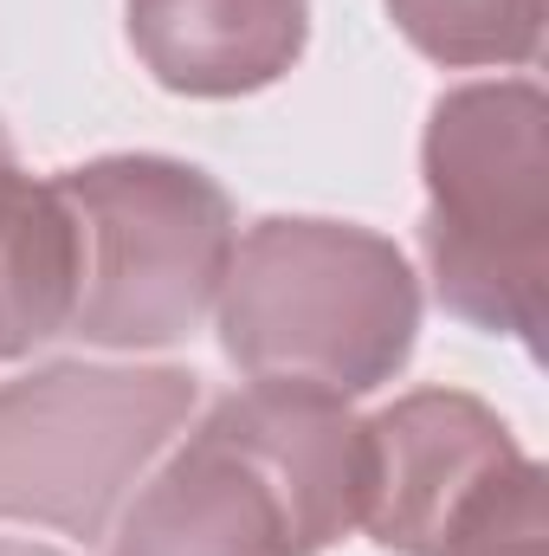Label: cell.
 I'll use <instances>...</instances> for the list:
<instances>
[{"label":"cell","instance_id":"obj_1","mask_svg":"<svg viewBox=\"0 0 549 556\" xmlns=\"http://www.w3.org/2000/svg\"><path fill=\"white\" fill-rule=\"evenodd\" d=\"M369 427L343 395L246 382L137 485L111 556H323L362 525Z\"/></svg>","mask_w":549,"mask_h":556},{"label":"cell","instance_id":"obj_2","mask_svg":"<svg viewBox=\"0 0 549 556\" xmlns=\"http://www.w3.org/2000/svg\"><path fill=\"white\" fill-rule=\"evenodd\" d=\"M214 311L220 350L246 382H297L349 402L408 369L420 278L375 227L272 214L233 240Z\"/></svg>","mask_w":549,"mask_h":556},{"label":"cell","instance_id":"obj_3","mask_svg":"<svg viewBox=\"0 0 549 556\" xmlns=\"http://www.w3.org/2000/svg\"><path fill=\"white\" fill-rule=\"evenodd\" d=\"M420 247L439 304L537 350L549 278V98L531 78L459 85L420 137Z\"/></svg>","mask_w":549,"mask_h":556},{"label":"cell","instance_id":"obj_4","mask_svg":"<svg viewBox=\"0 0 549 556\" xmlns=\"http://www.w3.org/2000/svg\"><path fill=\"white\" fill-rule=\"evenodd\" d=\"M78 220V311L72 337L91 350L188 343L233 266L227 188L175 155H98L59 175Z\"/></svg>","mask_w":549,"mask_h":556},{"label":"cell","instance_id":"obj_5","mask_svg":"<svg viewBox=\"0 0 549 556\" xmlns=\"http://www.w3.org/2000/svg\"><path fill=\"white\" fill-rule=\"evenodd\" d=\"M194 402L201 376L168 363H52L0 382V525L104 538Z\"/></svg>","mask_w":549,"mask_h":556},{"label":"cell","instance_id":"obj_6","mask_svg":"<svg viewBox=\"0 0 549 556\" xmlns=\"http://www.w3.org/2000/svg\"><path fill=\"white\" fill-rule=\"evenodd\" d=\"M362 427H369L362 531L395 556H459L518 498L544 492V466L478 395L413 389Z\"/></svg>","mask_w":549,"mask_h":556},{"label":"cell","instance_id":"obj_7","mask_svg":"<svg viewBox=\"0 0 549 556\" xmlns=\"http://www.w3.org/2000/svg\"><path fill=\"white\" fill-rule=\"evenodd\" d=\"M142 72L181 98L278 85L310 39V0H124Z\"/></svg>","mask_w":549,"mask_h":556},{"label":"cell","instance_id":"obj_8","mask_svg":"<svg viewBox=\"0 0 549 556\" xmlns=\"http://www.w3.org/2000/svg\"><path fill=\"white\" fill-rule=\"evenodd\" d=\"M78 311V220L59 181H33L0 124V363L52 343Z\"/></svg>","mask_w":549,"mask_h":556},{"label":"cell","instance_id":"obj_9","mask_svg":"<svg viewBox=\"0 0 549 556\" xmlns=\"http://www.w3.org/2000/svg\"><path fill=\"white\" fill-rule=\"evenodd\" d=\"M395 33L420 59L465 65H537L544 52V0H388Z\"/></svg>","mask_w":549,"mask_h":556},{"label":"cell","instance_id":"obj_10","mask_svg":"<svg viewBox=\"0 0 549 556\" xmlns=\"http://www.w3.org/2000/svg\"><path fill=\"white\" fill-rule=\"evenodd\" d=\"M544 551H549V511H544V492H531L498 525H485L459 556H544Z\"/></svg>","mask_w":549,"mask_h":556},{"label":"cell","instance_id":"obj_11","mask_svg":"<svg viewBox=\"0 0 549 556\" xmlns=\"http://www.w3.org/2000/svg\"><path fill=\"white\" fill-rule=\"evenodd\" d=\"M0 556H65L52 544H26V538H0Z\"/></svg>","mask_w":549,"mask_h":556}]
</instances>
